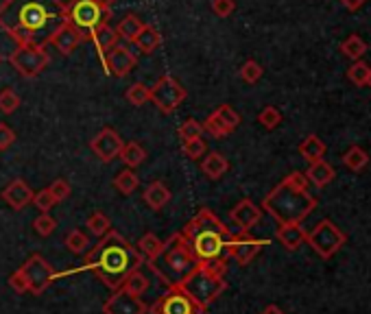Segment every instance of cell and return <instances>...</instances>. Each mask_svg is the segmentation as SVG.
Listing matches in <instances>:
<instances>
[{"instance_id": "1", "label": "cell", "mask_w": 371, "mask_h": 314, "mask_svg": "<svg viewBox=\"0 0 371 314\" xmlns=\"http://www.w3.org/2000/svg\"><path fill=\"white\" fill-rule=\"evenodd\" d=\"M66 20V3L62 0H3L0 28L18 46H46L48 37Z\"/></svg>"}, {"instance_id": "2", "label": "cell", "mask_w": 371, "mask_h": 314, "mask_svg": "<svg viewBox=\"0 0 371 314\" xmlns=\"http://www.w3.org/2000/svg\"><path fill=\"white\" fill-rule=\"evenodd\" d=\"M140 266H142V255L116 230H109L83 260V268L92 270L114 293L120 290L127 275L134 273Z\"/></svg>"}, {"instance_id": "3", "label": "cell", "mask_w": 371, "mask_h": 314, "mask_svg": "<svg viewBox=\"0 0 371 314\" xmlns=\"http://www.w3.org/2000/svg\"><path fill=\"white\" fill-rule=\"evenodd\" d=\"M181 236L188 242L190 251L199 262H208L214 258H225L227 242H230L232 234L230 230L221 223L217 214L210 210H199L197 216L186 223Z\"/></svg>"}, {"instance_id": "4", "label": "cell", "mask_w": 371, "mask_h": 314, "mask_svg": "<svg viewBox=\"0 0 371 314\" xmlns=\"http://www.w3.org/2000/svg\"><path fill=\"white\" fill-rule=\"evenodd\" d=\"M147 264L168 288L181 286V284L199 268V260L194 258V253L190 251L188 242H186V238L181 234L170 236L164 242L158 258Z\"/></svg>"}, {"instance_id": "5", "label": "cell", "mask_w": 371, "mask_h": 314, "mask_svg": "<svg viewBox=\"0 0 371 314\" xmlns=\"http://www.w3.org/2000/svg\"><path fill=\"white\" fill-rule=\"evenodd\" d=\"M317 207V198L310 196L304 190H295L287 181H282L271 190L264 201L262 210L269 212L280 225H299L308 214Z\"/></svg>"}, {"instance_id": "6", "label": "cell", "mask_w": 371, "mask_h": 314, "mask_svg": "<svg viewBox=\"0 0 371 314\" xmlns=\"http://www.w3.org/2000/svg\"><path fill=\"white\" fill-rule=\"evenodd\" d=\"M109 18L111 9H105L96 0H73V3H66V20L73 22L85 35V39L90 37V33L98 24L109 22Z\"/></svg>"}, {"instance_id": "7", "label": "cell", "mask_w": 371, "mask_h": 314, "mask_svg": "<svg viewBox=\"0 0 371 314\" xmlns=\"http://www.w3.org/2000/svg\"><path fill=\"white\" fill-rule=\"evenodd\" d=\"M181 286L188 290V295L199 306L208 310L214 302H217V297L227 288V281L223 277L208 273V270H203L201 266H199L194 273L181 284Z\"/></svg>"}, {"instance_id": "8", "label": "cell", "mask_w": 371, "mask_h": 314, "mask_svg": "<svg viewBox=\"0 0 371 314\" xmlns=\"http://www.w3.org/2000/svg\"><path fill=\"white\" fill-rule=\"evenodd\" d=\"M186 96H188L186 88L170 75L160 77L149 88V101L158 107L162 113H166V116H168V113H173L186 101Z\"/></svg>"}, {"instance_id": "9", "label": "cell", "mask_w": 371, "mask_h": 314, "mask_svg": "<svg viewBox=\"0 0 371 314\" xmlns=\"http://www.w3.org/2000/svg\"><path fill=\"white\" fill-rule=\"evenodd\" d=\"M9 62L13 66V70L24 77V79H35L42 70H44L51 64V55L46 53L44 46L39 44H26V46H18L9 55Z\"/></svg>"}, {"instance_id": "10", "label": "cell", "mask_w": 371, "mask_h": 314, "mask_svg": "<svg viewBox=\"0 0 371 314\" xmlns=\"http://www.w3.org/2000/svg\"><path fill=\"white\" fill-rule=\"evenodd\" d=\"M149 312L151 314H206V308L199 306L183 286H173L149 308Z\"/></svg>"}, {"instance_id": "11", "label": "cell", "mask_w": 371, "mask_h": 314, "mask_svg": "<svg viewBox=\"0 0 371 314\" xmlns=\"http://www.w3.org/2000/svg\"><path fill=\"white\" fill-rule=\"evenodd\" d=\"M306 242L321 255V258H332V255L347 242V236L341 232L332 221H321L315 230L306 234Z\"/></svg>"}, {"instance_id": "12", "label": "cell", "mask_w": 371, "mask_h": 314, "mask_svg": "<svg viewBox=\"0 0 371 314\" xmlns=\"http://www.w3.org/2000/svg\"><path fill=\"white\" fill-rule=\"evenodd\" d=\"M20 273L24 275L26 279V286H28V293L31 295H42L51 284L57 279V273L55 268L46 262V258H42L39 253H33L31 258H28L20 268Z\"/></svg>"}, {"instance_id": "13", "label": "cell", "mask_w": 371, "mask_h": 314, "mask_svg": "<svg viewBox=\"0 0 371 314\" xmlns=\"http://www.w3.org/2000/svg\"><path fill=\"white\" fill-rule=\"evenodd\" d=\"M266 245V240L262 238H251L249 232H240L238 236H232L227 242L225 249V258L236 260L240 266H247L255 255L260 253V249Z\"/></svg>"}, {"instance_id": "14", "label": "cell", "mask_w": 371, "mask_h": 314, "mask_svg": "<svg viewBox=\"0 0 371 314\" xmlns=\"http://www.w3.org/2000/svg\"><path fill=\"white\" fill-rule=\"evenodd\" d=\"M123 145H125L123 138L118 136L116 129H111V127H103V129L90 140L92 153L105 164H109L111 160H116V157L120 155V151H123Z\"/></svg>"}, {"instance_id": "15", "label": "cell", "mask_w": 371, "mask_h": 314, "mask_svg": "<svg viewBox=\"0 0 371 314\" xmlns=\"http://www.w3.org/2000/svg\"><path fill=\"white\" fill-rule=\"evenodd\" d=\"M136 64H138L136 53H134L129 46L116 44V46H114V48L105 55L103 68H105V73L123 79V77H127V75L132 73V70L136 68Z\"/></svg>"}, {"instance_id": "16", "label": "cell", "mask_w": 371, "mask_h": 314, "mask_svg": "<svg viewBox=\"0 0 371 314\" xmlns=\"http://www.w3.org/2000/svg\"><path fill=\"white\" fill-rule=\"evenodd\" d=\"M83 39H85V35L79 31V28H77L73 22L64 20V22L53 31V35L48 37L46 44L55 46L57 53L64 55V57H68V55H73V50L81 44Z\"/></svg>"}, {"instance_id": "17", "label": "cell", "mask_w": 371, "mask_h": 314, "mask_svg": "<svg viewBox=\"0 0 371 314\" xmlns=\"http://www.w3.org/2000/svg\"><path fill=\"white\" fill-rule=\"evenodd\" d=\"M149 306L140 297L125 293L123 288L114 293L103 304V314H147Z\"/></svg>"}, {"instance_id": "18", "label": "cell", "mask_w": 371, "mask_h": 314, "mask_svg": "<svg viewBox=\"0 0 371 314\" xmlns=\"http://www.w3.org/2000/svg\"><path fill=\"white\" fill-rule=\"evenodd\" d=\"M230 219L240 227V232H249L253 225H258L262 219V207L255 205L251 198H242L230 212Z\"/></svg>"}, {"instance_id": "19", "label": "cell", "mask_w": 371, "mask_h": 314, "mask_svg": "<svg viewBox=\"0 0 371 314\" xmlns=\"http://www.w3.org/2000/svg\"><path fill=\"white\" fill-rule=\"evenodd\" d=\"M33 190L24 179H13L7 188L3 190V201L11 207V210H24L28 203L33 201Z\"/></svg>"}, {"instance_id": "20", "label": "cell", "mask_w": 371, "mask_h": 314, "mask_svg": "<svg viewBox=\"0 0 371 314\" xmlns=\"http://www.w3.org/2000/svg\"><path fill=\"white\" fill-rule=\"evenodd\" d=\"M88 39H92V44H94L98 57H101V62H105V55L118 44V35H116V31H114V28L107 22L105 24H98L94 31L90 33Z\"/></svg>"}, {"instance_id": "21", "label": "cell", "mask_w": 371, "mask_h": 314, "mask_svg": "<svg viewBox=\"0 0 371 314\" xmlns=\"http://www.w3.org/2000/svg\"><path fill=\"white\" fill-rule=\"evenodd\" d=\"M201 170H203V175L212 181H217L221 179L227 170H230V162H227V157L223 153H208L203 157V162H201Z\"/></svg>"}, {"instance_id": "22", "label": "cell", "mask_w": 371, "mask_h": 314, "mask_svg": "<svg viewBox=\"0 0 371 314\" xmlns=\"http://www.w3.org/2000/svg\"><path fill=\"white\" fill-rule=\"evenodd\" d=\"M275 236L282 242V247L289 251H297L306 242V232L302 230V225H280Z\"/></svg>"}, {"instance_id": "23", "label": "cell", "mask_w": 371, "mask_h": 314, "mask_svg": "<svg viewBox=\"0 0 371 314\" xmlns=\"http://www.w3.org/2000/svg\"><path fill=\"white\" fill-rule=\"evenodd\" d=\"M142 28H145V22H142L138 16H134V13H129V16L120 18V22L116 24L114 31H116L118 39H125L127 44H136V39L142 33Z\"/></svg>"}, {"instance_id": "24", "label": "cell", "mask_w": 371, "mask_h": 314, "mask_svg": "<svg viewBox=\"0 0 371 314\" xmlns=\"http://www.w3.org/2000/svg\"><path fill=\"white\" fill-rule=\"evenodd\" d=\"M170 201V190H168V185L164 181H151L147 185V190H145V203L151 207V210H162L166 203Z\"/></svg>"}, {"instance_id": "25", "label": "cell", "mask_w": 371, "mask_h": 314, "mask_svg": "<svg viewBox=\"0 0 371 314\" xmlns=\"http://www.w3.org/2000/svg\"><path fill=\"white\" fill-rule=\"evenodd\" d=\"M299 155L304 157L308 164H315V162H321L325 157V145L319 140V136L310 133L304 138V142L299 145Z\"/></svg>"}, {"instance_id": "26", "label": "cell", "mask_w": 371, "mask_h": 314, "mask_svg": "<svg viewBox=\"0 0 371 314\" xmlns=\"http://www.w3.org/2000/svg\"><path fill=\"white\" fill-rule=\"evenodd\" d=\"M306 177H308L310 183H315L317 188H323V185H327V183H332V181H334L336 173H334L332 164H327L325 160H321V162L310 164Z\"/></svg>"}, {"instance_id": "27", "label": "cell", "mask_w": 371, "mask_h": 314, "mask_svg": "<svg viewBox=\"0 0 371 314\" xmlns=\"http://www.w3.org/2000/svg\"><path fill=\"white\" fill-rule=\"evenodd\" d=\"M134 46H138L140 53L151 55V53H155V50L162 46V35H160V31H158L155 26L145 24V28H142V33L138 35V39H136Z\"/></svg>"}, {"instance_id": "28", "label": "cell", "mask_w": 371, "mask_h": 314, "mask_svg": "<svg viewBox=\"0 0 371 314\" xmlns=\"http://www.w3.org/2000/svg\"><path fill=\"white\" fill-rule=\"evenodd\" d=\"M149 286H151V281H149V277L145 273H142V268H136L134 273H129V275H127V279L123 281V290L134 295V297H140V299H142V295L149 290Z\"/></svg>"}, {"instance_id": "29", "label": "cell", "mask_w": 371, "mask_h": 314, "mask_svg": "<svg viewBox=\"0 0 371 314\" xmlns=\"http://www.w3.org/2000/svg\"><path fill=\"white\" fill-rule=\"evenodd\" d=\"M120 162L127 166V168H136V166H140L142 162L147 160V151L142 149L138 142H127V145H123V151H120Z\"/></svg>"}, {"instance_id": "30", "label": "cell", "mask_w": 371, "mask_h": 314, "mask_svg": "<svg viewBox=\"0 0 371 314\" xmlns=\"http://www.w3.org/2000/svg\"><path fill=\"white\" fill-rule=\"evenodd\" d=\"M162 247H164V242L155 236V234H145L140 240H138V253L140 255H145L147 258V262H151V260H155L160 255V251H162Z\"/></svg>"}, {"instance_id": "31", "label": "cell", "mask_w": 371, "mask_h": 314, "mask_svg": "<svg viewBox=\"0 0 371 314\" xmlns=\"http://www.w3.org/2000/svg\"><path fill=\"white\" fill-rule=\"evenodd\" d=\"M138 175L134 173L132 168H123L120 173L114 177V188H116L120 194H125V196H129V194H134L136 192V188H138Z\"/></svg>"}, {"instance_id": "32", "label": "cell", "mask_w": 371, "mask_h": 314, "mask_svg": "<svg viewBox=\"0 0 371 314\" xmlns=\"http://www.w3.org/2000/svg\"><path fill=\"white\" fill-rule=\"evenodd\" d=\"M341 53H343L345 57H350V59H354V62H361V57L367 53V41L361 35L352 33L347 39H343V44H341Z\"/></svg>"}, {"instance_id": "33", "label": "cell", "mask_w": 371, "mask_h": 314, "mask_svg": "<svg viewBox=\"0 0 371 314\" xmlns=\"http://www.w3.org/2000/svg\"><path fill=\"white\" fill-rule=\"evenodd\" d=\"M343 164L354 170V173H361V170L369 164V153L365 149H361L359 145L350 147V151L343 155Z\"/></svg>"}, {"instance_id": "34", "label": "cell", "mask_w": 371, "mask_h": 314, "mask_svg": "<svg viewBox=\"0 0 371 314\" xmlns=\"http://www.w3.org/2000/svg\"><path fill=\"white\" fill-rule=\"evenodd\" d=\"M201 124H203V131H208L212 138H225V136L232 133V129L219 118L217 111H212L210 116L206 118V122H201Z\"/></svg>"}, {"instance_id": "35", "label": "cell", "mask_w": 371, "mask_h": 314, "mask_svg": "<svg viewBox=\"0 0 371 314\" xmlns=\"http://www.w3.org/2000/svg\"><path fill=\"white\" fill-rule=\"evenodd\" d=\"M258 122L264 127V129L273 131V129H278L280 122H282V111H280L278 107H273V105H266V107L258 113Z\"/></svg>"}, {"instance_id": "36", "label": "cell", "mask_w": 371, "mask_h": 314, "mask_svg": "<svg viewBox=\"0 0 371 314\" xmlns=\"http://www.w3.org/2000/svg\"><path fill=\"white\" fill-rule=\"evenodd\" d=\"M88 227H90V232L98 238H103L109 230H111V221L105 216L103 212H94L88 216Z\"/></svg>"}, {"instance_id": "37", "label": "cell", "mask_w": 371, "mask_h": 314, "mask_svg": "<svg viewBox=\"0 0 371 314\" xmlns=\"http://www.w3.org/2000/svg\"><path fill=\"white\" fill-rule=\"evenodd\" d=\"M181 151H183L186 157H188V160H199V157H203L206 151H208L206 140H203V138L183 140V142H181Z\"/></svg>"}, {"instance_id": "38", "label": "cell", "mask_w": 371, "mask_h": 314, "mask_svg": "<svg viewBox=\"0 0 371 314\" xmlns=\"http://www.w3.org/2000/svg\"><path fill=\"white\" fill-rule=\"evenodd\" d=\"M127 101H129L132 105H136V107H142L145 103H149V85H145V83H134L129 90H127Z\"/></svg>"}, {"instance_id": "39", "label": "cell", "mask_w": 371, "mask_h": 314, "mask_svg": "<svg viewBox=\"0 0 371 314\" xmlns=\"http://www.w3.org/2000/svg\"><path fill=\"white\" fill-rule=\"evenodd\" d=\"M66 247H68V251H73V253H85V251H88V247H90V240L83 232L73 230L66 236Z\"/></svg>"}, {"instance_id": "40", "label": "cell", "mask_w": 371, "mask_h": 314, "mask_svg": "<svg viewBox=\"0 0 371 314\" xmlns=\"http://www.w3.org/2000/svg\"><path fill=\"white\" fill-rule=\"evenodd\" d=\"M369 70L371 66L365 64L363 59L361 62H354L352 68L347 70V77L354 85H359V88H363V85H367V79H369Z\"/></svg>"}, {"instance_id": "41", "label": "cell", "mask_w": 371, "mask_h": 314, "mask_svg": "<svg viewBox=\"0 0 371 314\" xmlns=\"http://www.w3.org/2000/svg\"><path fill=\"white\" fill-rule=\"evenodd\" d=\"M20 105H22V98L16 94V90L5 88L3 92H0V111L3 113H13Z\"/></svg>"}, {"instance_id": "42", "label": "cell", "mask_w": 371, "mask_h": 314, "mask_svg": "<svg viewBox=\"0 0 371 314\" xmlns=\"http://www.w3.org/2000/svg\"><path fill=\"white\" fill-rule=\"evenodd\" d=\"M240 79L245 83H258L262 79V66L255 59H247L240 66Z\"/></svg>"}, {"instance_id": "43", "label": "cell", "mask_w": 371, "mask_h": 314, "mask_svg": "<svg viewBox=\"0 0 371 314\" xmlns=\"http://www.w3.org/2000/svg\"><path fill=\"white\" fill-rule=\"evenodd\" d=\"M177 133H179L181 142H183V140H192V138H201V136H203V124L199 122V120H194V118H188V120L181 122V127L177 129Z\"/></svg>"}, {"instance_id": "44", "label": "cell", "mask_w": 371, "mask_h": 314, "mask_svg": "<svg viewBox=\"0 0 371 314\" xmlns=\"http://www.w3.org/2000/svg\"><path fill=\"white\" fill-rule=\"evenodd\" d=\"M42 214H48V210H53L57 205V198L53 196V192L48 188L44 190H39L37 194H33V201H31Z\"/></svg>"}, {"instance_id": "45", "label": "cell", "mask_w": 371, "mask_h": 314, "mask_svg": "<svg viewBox=\"0 0 371 314\" xmlns=\"http://www.w3.org/2000/svg\"><path fill=\"white\" fill-rule=\"evenodd\" d=\"M55 227H57V221H55L53 216H48V214H42V216H37V219L33 221V230H35V234L42 236V238L51 236V234L55 232Z\"/></svg>"}, {"instance_id": "46", "label": "cell", "mask_w": 371, "mask_h": 314, "mask_svg": "<svg viewBox=\"0 0 371 314\" xmlns=\"http://www.w3.org/2000/svg\"><path fill=\"white\" fill-rule=\"evenodd\" d=\"M217 113H219V118H221L227 127H230L232 131L240 124V113H238L234 107H230V105H221V107L217 109Z\"/></svg>"}, {"instance_id": "47", "label": "cell", "mask_w": 371, "mask_h": 314, "mask_svg": "<svg viewBox=\"0 0 371 314\" xmlns=\"http://www.w3.org/2000/svg\"><path fill=\"white\" fill-rule=\"evenodd\" d=\"M210 7L219 18H230L236 9V0H212Z\"/></svg>"}, {"instance_id": "48", "label": "cell", "mask_w": 371, "mask_h": 314, "mask_svg": "<svg viewBox=\"0 0 371 314\" xmlns=\"http://www.w3.org/2000/svg\"><path fill=\"white\" fill-rule=\"evenodd\" d=\"M199 266H201L203 270H208V273H212V275L223 277L225 270H227V258H214V260H208V262H199Z\"/></svg>"}, {"instance_id": "49", "label": "cell", "mask_w": 371, "mask_h": 314, "mask_svg": "<svg viewBox=\"0 0 371 314\" xmlns=\"http://www.w3.org/2000/svg\"><path fill=\"white\" fill-rule=\"evenodd\" d=\"M48 190H51L53 196L57 198V203L64 201V198H68L70 192H73V190H70V183H68L66 179H55V181L48 185Z\"/></svg>"}, {"instance_id": "50", "label": "cell", "mask_w": 371, "mask_h": 314, "mask_svg": "<svg viewBox=\"0 0 371 314\" xmlns=\"http://www.w3.org/2000/svg\"><path fill=\"white\" fill-rule=\"evenodd\" d=\"M13 142H16V133L9 124L0 122V151H7L9 147H13Z\"/></svg>"}, {"instance_id": "51", "label": "cell", "mask_w": 371, "mask_h": 314, "mask_svg": "<svg viewBox=\"0 0 371 314\" xmlns=\"http://www.w3.org/2000/svg\"><path fill=\"white\" fill-rule=\"evenodd\" d=\"M284 181H287L291 188H295V190L308 192V177H306V173H299V170H295V173H291Z\"/></svg>"}, {"instance_id": "52", "label": "cell", "mask_w": 371, "mask_h": 314, "mask_svg": "<svg viewBox=\"0 0 371 314\" xmlns=\"http://www.w3.org/2000/svg\"><path fill=\"white\" fill-rule=\"evenodd\" d=\"M9 286L16 290L18 295H22V293H28V286H26V279H24V275L20 273V270H13V273L9 275Z\"/></svg>"}, {"instance_id": "53", "label": "cell", "mask_w": 371, "mask_h": 314, "mask_svg": "<svg viewBox=\"0 0 371 314\" xmlns=\"http://www.w3.org/2000/svg\"><path fill=\"white\" fill-rule=\"evenodd\" d=\"M338 3L343 5L347 11H359V9L367 3V0H338Z\"/></svg>"}, {"instance_id": "54", "label": "cell", "mask_w": 371, "mask_h": 314, "mask_svg": "<svg viewBox=\"0 0 371 314\" xmlns=\"http://www.w3.org/2000/svg\"><path fill=\"white\" fill-rule=\"evenodd\" d=\"M260 314H284V310L282 308H278V306H273V304H271V306H266Z\"/></svg>"}, {"instance_id": "55", "label": "cell", "mask_w": 371, "mask_h": 314, "mask_svg": "<svg viewBox=\"0 0 371 314\" xmlns=\"http://www.w3.org/2000/svg\"><path fill=\"white\" fill-rule=\"evenodd\" d=\"M98 5H103L105 9H111V5H114V0H96Z\"/></svg>"}, {"instance_id": "56", "label": "cell", "mask_w": 371, "mask_h": 314, "mask_svg": "<svg viewBox=\"0 0 371 314\" xmlns=\"http://www.w3.org/2000/svg\"><path fill=\"white\" fill-rule=\"evenodd\" d=\"M367 85H369V88H371V70H369V79H367Z\"/></svg>"}, {"instance_id": "57", "label": "cell", "mask_w": 371, "mask_h": 314, "mask_svg": "<svg viewBox=\"0 0 371 314\" xmlns=\"http://www.w3.org/2000/svg\"><path fill=\"white\" fill-rule=\"evenodd\" d=\"M0 59H3V55H0Z\"/></svg>"}]
</instances>
